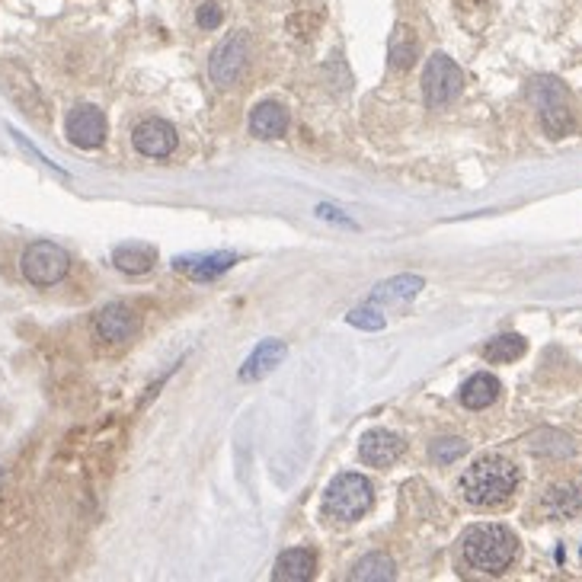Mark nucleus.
Returning <instances> with one entry per match:
<instances>
[{
  "mask_svg": "<svg viewBox=\"0 0 582 582\" xmlns=\"http://www.w3.org/2000/svg\"><path fill=\"white\" fill-rule=\"evenodd\" d=\"M237 263V256L234 253H208V256H176L173 259V269L176 272H186L189 279L195 282H211L218 275L231 269Z\"/></svg>",
  "mask_w": 582,
  "mask_h": 582,
  "instance_id": "obj_12",
  "label": "nucleus"
},
{
  "mask_svg": "<svg viewBox=\"0 0 582 582\" xmlns=\"http://www.w3.org/2000/svg\"><path fill=\"white\" fill-rule=\"evenodd\" d=\"M461 90H464V71L448 55L435 52L423 71L426 103H429L432 109H439V106L455 103L458 96H461Z\"/></svg>",
  "mask_w": 582,
  "mask_h": 582,
  "instance_id": "obj_6",
  "label": "nucleus"
},
{
  "mask_svg": "<svg viewBox=\"0 0 582 582\" xmlns=\"http://www.w3.org/2000/svg\"><path fill=\"white\" fill-rule=\"evenodd\" d=\"M547 503H560L557 509H551V515H557V519H567L570 512L579 509V496H576V490H551V496H547Z\"/></svg>",
  "mask_w": 582,
  "mask_h": 582,
  "instance_id": "obj_24",
  "label": "nucleus"
},
{
  "mask_svg": "<svg viewBox=\"0 0 582 582\" xmlns=\"http://www.w3.org/2000/svg\"><path fill=\"white\" fill-rule=\"evenodd\" d=\"M359 455H362V461L371 464V467H391V464L403 455V442L387 429H371L362 435Z\"/></svg>",
  "mask_w": 582,
  "mask_h": 582,
  "instance_id": "obj_11",
  "label": "nucleus"
},
{
  "mask_svg": "<svg viewBox=\"0 0 582 582\" xmlns=\"http://www.w3.org/2000/svg\"><path fill=\"white\" fill-rule=\"evenodd\" d=\"M135 147L144 154V157H170L176 151V128L163 119H144L141 125L135 128V135H132Z\"/></svg>",
  "mask_w": 582,
  "mask_h": 582,
  "instance_id": "obj_10",
  "label": "nucleus"
},
{
  "mask_svg": "<svg viewBox=\"0 0 582 582\" xmlns=\"http://www.w3.org/2000/svg\"><path fill=\"white\" fill-rule=\"evenodd\" d=\"M317 570V557L304 547H291V551L279 554L275 567H272V579L275 582H307Z\"/></svg>",
  "mask_w": 582,
  "mask_h": 582,
  "instance_id": "obj_14",
  "label": "nucleus"
},
{
  "mask_svg": "<svg viewBox=\"0 0 582 582\" xmlns=\"http://www.w3.org/2000/svg\"><path fill=\"white\" fill-rule=\"evenodd\" d=\"M416 52H419L416 36L407 26H397V32H394V39H391V64L397 71H410L416 64Z\"/></svg>",
  "mask_w": 582,
  "mask_h": 582,
  "instance_id": "obj_21",
  "label": "nucleus"
},
{
  "mask_svg": "<svg viewBox=\"0 0 582 582\" xmlns=\"http://www.w3.org/2000/svg\"><path fill=\"white\" fill-rule=\"evenodd\" d=\"M64 132H68V141L74 147H84V151H93L106 141V116L96 106H77L71 109L68 122H64Z\"/></svg>",
  "mask_w": 582,
  "mask_h": 582,
  "instance_id": "obj_8",
  "label": "nucleus"
},
{
  "mask_svg": "<svg viewBox=\"0 0 582 582\" xmlns=\"http://www.w3.org/2000/svg\"><path fill=\"white\" fill-rule=\"evenodd\" d=\"M496 397H499V381H496L493 375H487V371L474 375L471 381L461 387V403L467 410H487Z\"/></svg>",
  "mask_w": 582,
  "mask_h": 582,
  "instance_id": "obj_18",
  "label": "nucleus"
},
{
  "mask_svg": "<svg viewBox=\"0 0 582 582\" xmlns=\"http://www.w3.org/2000/svg\"><path fill=\"white\" fill-rule=\"evenodd\" d=\"M528 349V343L522 339L519 333H506V336H496V339H490L487 346H483V355H487V362H496V365H503V362H515L522 359Z\"/></svg>",
  "mask_w": 582,
  "mask_h": 582,
  "instance_id": "obj_20",
  "label": "nucleus"
},
{
  "mask_svg": "<svg viewBox=\"0 0 582 582\" xmlns=\"http://www.w3.org/2000/svg\"><path fill=\"white\" fill-rule=\"evenodd\" d=\"M371 506V483L362 474H339L323 493V515L333 522H359Z\"/></svg>",
  "mask_w": 582,
  "mask_h": 582,
  "instance_id": "obj_3",
  "label": "nucleus"
},
{
  "mask_svg": "<svg viewBox=\"0 0 582 582\" xmlns=\"http://www.w3.org/2000/svg\"><path fill=\"white\" fill-rule=\"evenodd\" d=\"M20 269H23L26 282H32V285H58L68 275V269H71V256L64 253L58 243H52V240H36V243H29L23 250Z\"/></svg>",
  "mask_w": 582,
  "mask_h": 582,
  "instance_id": "obj_5",
  "label": "nucleus"
},
{
  "mask_svg": "<svg viewBox=\"0 0 582 582\" xmlns=\"http://www.w3.org/2000/svg\"><path fill=\"white\" fill-rule=\"evenodd\" d=\"M221 20H224V13H221V7H218L215 0H205V4L199 7V13H195V23H199L202 29H218Z\"/></svg>",
  "mask_w": 582,
  "mask_h": 582,
  "instance_id": "obj_25",
  "label": "nucleus"
},
{
  "mask_svg": "<svg viewBox=\"0 0 582 582\" xmlns=\"http://www.w3.org/2000/svg\"><path fill=\"white\" fill-rule=\"evenodd\" d=\"M93 330L106 343H128L138 330V314L128 304H106L103 311L96 314Z\"/></svg>",
  "mask_w": 582,
  "mask_h": 582,
  "instance_id": "obj_9",
  "label": "nucleus"
},
{
  "mask_svg": "<svg viewBox=\"0 0 582 582\" xmlns=\"http://www.w3.org/2000/svg\"><path fill=\"white\" fill-rule=\"evenodd\" d=\"M397 576V570H394V560L384 557V554H368V557H362L355 567H352L349 579L355 582H387Z\"/></svg>",
  "mask_w": 582,
  "mask_h": 582,
  "instance_id": "obj_19",
  "label": "nucleus"
},
{
  "mask_svg": "<svg viewBox=\"0 0 582 582\" xmlns=\"http://www.w3.org/2000/svg\"><path fill=\"white\" fill-rule=\"evenodd\" d=\"M285 355H288V349L282 339H266V343L256 346L253 355L243 362V368H240V381H259V378H266L269 371H275Z\"/></svg>",
  "mask_w": 582,
  "mask_h": 582,
  "instance_id": "obj_13",
  "label": "nucleus"
},
{
  "mask_svg": "<svg viewBox=\"0 0 582 582\" xmlns=\"http://www.w3.org/2000/svg\"><path fill=\"white\" fill-rule=\"evenodd\" d=\"M247 58H250L247 39L243 36H231V39H224L215 48V55L208 61V74H211V80H215L218 87H231V84H237L243 68H247Z\"/></svg>",
  "mask_w": 582,
  "mask_h": 582,
  "instance_id": "obj_7",
  "label": "nucleus"
},
{
  "mask_svg": "<svg viewBox=\"0 0 582 582\" xmlns=\"http://www.w3.org/2000/svg\"><path fill=\"white\" fill-rule=\"evenodd\" d=\"M250 132L256 138H266V141H275L288 132V112L279 103H259L250 116Z\"/></svg>",
  "mask_w": 582,
  "mask_h": 582,
  "instance_id": "obj_16",
  "label": "nucleus"
},
{
  "mask_svg": "<svg viewBox=\"0 0 582 582\" xmlns=\"http://www.w3.org/2000/svg\"><path fill=\"white\" fill-rule=\"evenodd\" d=\"M528 96H531V103H535L538 112H541L544 132H547L551 138H563V135H567L570 125H573L567 87H563L557 77H538V80H531Z\"/></svg>",
  "mask_w": 582,
  "mask_h": 582,
  "instance_id": "obj_4",
  "label": "nucleus"
},
{
  "mask_svg": "<svg viewBox=\"0 0 582 582\" xmlns=\"http://www.w3.org/2000/svg\"><path fill=\"white\" fill-rule=\"evenodd\" d=\"M461 455H467V442L464 439H435L432 442V448H429V458L435 464H455Z\"/></svg>",
  "mask_w": 582,
  "mask_h": 582,
  "instance_id": "obj_22",
  "label": "nucleus"
},
{
  "mask_svg": "<svg viewBox=\"0 0 582 582\" xmlns=\"http://www.w3.org/2000/svg\"><path fill=\"white\" fill-rule=\"evenodd\" d=\"M515 547H519V541L503 525H474L461 538V551L467 567L490 576H499L509 567L515 560Z\"/></svg>",
  "mask_w": 582,
  "mask_h": 582,
  "instance_id": "obj_2",
  "label": "nucleus"
},
{
  "mask_svg": "<svg viewBox=\"0 0 582 582\" xmlns=\"http://www.w3.org/2000/svg\"><path fill=\"white\" fill-rule=\"evenodd\" d=\"M112 263H116L119 272H125V275H144V272H151L154 263H157V250L151 243H122L112 253Z\"/></svg>",
  "mask_w": 582,
  "mask_h": 582,
  "instance_id": "obj_15",
  "label": "nucleus"
},
{
  "mask_svg": "<svg viewBox=\"0 0 582 582\" xmlns=\"http://www.w3.org/2000/svg\"><path fill=\"white\" fill-rule=\"evenodd\" d=\"M519 487V467L509 458L487 455L474 461L461 477V493L471 506H503Z\"/></svg>",
  "mask_w": 582,
  "mask_h": 582,
  "instance_id": "obj_1",
  "label": "nucleus"
},
{
  "mask_svg": "<svg viewBox=\"0 0 582 582\" xmlns=\"http://www.w3.org/2000/svg\"><path fill=\"white\" fill-rule=\"evenodd\" d=\"M423 275H410V272H403V275H394V279L381 282V285L371 291V301H410V298H416L419 291H423Z\"/></svg>",
  "mask_w": 582,
  "mask_h": 582,
  "instance_id": "obj_17",
  "label": "nucleus"
},
{
  "mask_svg": "<svg viewBox=\"0 0 582 582\" xmlns=\"http://www.w3.org/2000/svg\"><path fill=\"white\" fill-rule=\"evenodd\" d=\"M314 215L323 218V221H333V224H343V227H352V231L359 227V224L352 221V218H346L343 211H336V208H330V205H317V208H314Z\"/></svg>",
  "mask_w": 582,
  "mask_h": 582,
  "instance_id": "obj_26",
  "label": "nucleus"
},
{
  "mask_svg": "<svg viewBox=\"0 0 582 582\" xmlns=\"http://www.w3.org/2000/svg\"><path fill=\"white\" fill-rule=\"evenodd\" d=\"M346 320H349L352 327H359V330H384V323H387L384 314L378 311V307H371V304H368V307H355V311H352Z\"/></svg>",
  "mask_w": 582,
  "mask_h": 582,
  "instance_id": "obj_23",
  "label": "nucleus"
}]
</instances>
